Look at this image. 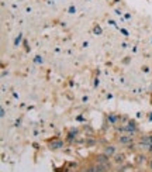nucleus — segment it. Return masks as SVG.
<instances>
[{
    "label": "nucleus",
    "mask_w": 152,
    "mask_h": 172,
    "mask_svg": "<svg viewBox=\"0 0 152 172\" xmlns=\"http://www.w3.org/2000/svg\"><path fill=\"white\" fill-rule=\"evenodd\" d=\"M96 164H99V165H104L109 171L113 169V168H111V162H110V157L106 155L104 152L97 154V155H96Z\"/></svg>",
    "instance_id": "obj_1"
},
{
    "label": "nucleus",
    "mask_w": 152,
    "mask_h": 172,
    "mask_svg": "<svg viewBox=\"0 0 152 172\" xmlns=\"http://www.w3.org/2000/svg\"><path fill=\"white\" fill-rule=\"evenodd\" d=\"M141 162H147V155H144V154L137 155V164H141Z\"/></svg>",
    "instance_id": "obj_7"
},
{
    "label": "nucleus",
    "mask_w": 152,
    "mask_h": 172,
    "mask_svg": "<svg viewBox=\"0 0 152 172\" xmlns=\"http://www.w3.org/2000/svg\"><path fill=\"white\" fill-rule=\"evenodd\" d=\"M4 107H1V117H4Z\"/></svg>",
    "instance_id": "obj_18"
},
{
    "label": "nucleus",
    "mask_w": 152,
    "mask_h": 172,
    "mask_svg": "<svg viewBox=\"0 0 152 172\" xmlns=\"http://www.w3.org/2000/svg\"><path fill=\"white\" fill-rule=\"evenodd\" d=\"M115 14H117V16H121V14H123V11H121V10H115Z\"/></svg>",
    "instance_id": "obj_17"
},
{
    "label": "nucleus",
    "mask_w": 152,
    "mask_h": 172,
    "mask_svg": "<svg viewBox=\"0 0 152 172\" xmlns=\"http://www.w3.org/2000/svg\"><path fill=\"white\" fill-rule=\"evenodd\" d=\"M148 167H149V169H152V159H149V161H148Z\"/></svg>",
    "instance_id": "obj_16"
},
{
    "label": "nucleus",
    "mask_w": 152,
    "mask_h": 172,
    "mask_svg": "<svg viewBox=\"0 0 152 172\" xmlns=\"http://www.w3.org/2000/svg\"><path fill=\"white\" fill-rule=\"evenodd\" d=\"M109 172H120V171H118V169H114V168H113V169H110Z\"/></svg>",
    "instance_id": "obj_19"
},
{
    "label": "nucleus",
    "mask_w": 152,
    "mask_h": 172,
    "mask_svg": "<svg viewBox=\"0 0 152 172\" xmlns=\"http://www.w3.org/2000/svg\"><path fill=\"white\" fill-rule=\"evenodd\" d=\"M34 62H37V64H41V62H42V58H40V55H37V58L34 59Z\"/></svg>",
    "instance_id": "obj_13"
},
{
    "label": "nucleus",
    "mask_w": 152,
    "mask_h": 172,
    "mask_svg": "<svg viewBox=\"0 0 152 172\" xmlns=\"http://www.w3.org/2000/svg\"><path fill=\"white\" fill-rule=\"evenodd\" d=\"M69 13H72V14L76 13V7H73V6H70V7H69Z\"/></svg>",
    "instance_id": "obj_14"
},
{
    "label": "nucleus",
    "mask_w": 152,
    "mask_h": 172,
    "mask_svg": "<svg viewBox=\"0 0 152 172\" xmlns=\"http://www.w3.org/2000/svg\"><path fill=\"white\" fill-rule=\"evenodd\" d=\"M113 162L115 164V165H124L125 164V154H123V152H117L113 157Z\"/></svg>",
    "instance_id": "obj_4"
},
{
    "label": "nucleus",
    "mask_w": 152,
    "mask_h": 172,
    "mask_svg": "<svg viewBox=\"0 0 152 172\" xmlns=\"http://www.w3.org/2000/svg\"><path fill=\"white\" fill-rule=\"evenodd\" d=\"M121 33H123V35H125V37H128V35H130L128 31H127V30H124V28H121Z\"/></svg>",
    "instance_id": "obj_15"
},
{
    "label": "nucleus",
    "mask_w": 152,
    "mask_h": 172,
    "mask_svg": "<svg viewBox=\"0 0 152 172\" xmlns=\"http://www.w3.org/2000/svg\"><path fill=\"white\" fill-rule=\"evenodd\" d=\"M103 152L111 158V157H114L115 154H117V147H115V145H106L104 149H103Z\"/></svg>",
    "instance_id": "obj_5"
},
{
    "label": "nucleus",
    "mask_w": 152,
    "mask_h": 172,
    "mask_svg": "<svg viewBox=\"0 0 152 172\" xmlns=\"http://www.w3.org/2000/svg\"><path fill=\"white\" fill-rule=\"evenodd\" d=\"M49 149H54V151H55V149H61L62 148V147H64V141H62V140H58V138H54L52 140V141H49Z\"/></svg>",
    "instance_id": "obj_3"
},
{
    "label": "nucleus",
    "mask_w": 152,
    "mask_h": 172,
    "mask_svg": "<svg viewBox=\"0 0 152 172\" xmlns=\"http://www.w3.org/2000/svg\"><path fill=\"white\" fill-rule=\"evenodd\" d=\"M117 141L120 143L121 145H130V144H133L134 141H135V137H134V134H124V135H120V137H117Z\"/></svg>",
    "instance_id": "obj_2"
},
{
    "label": "nucleus",
    "mask_w": 152,
    "mask_h": 172,
    "mask_svg": "<svg viewBox=\"0 0 152 172\" xmlns=\"http://www.w3.org/2000/svg\"><path fill=\"white\" fill-rule=\"evenodd\" d=\"M109 120H110V123L113 126H115V124L121 120V117L118 116V114H109Z\"/></svg>",
    "instance_id": "obj_6"
},
{
    "label": "nucleus",
    "mask_w": 152,
    "mask_h": 172,
    "mask_svg": "<svg viewBox=\"0 0 152 172\" xmlns=\"http://www.w3.org/2000/svg\"><path fill=\"white\" fill-rule=\"evenodd\" d=\"M76 134H78V130H72L68 134V141H73V138L76 137Z\"/></svg>",
    "instance_id": "obj_8"
},
{
    "label": "nucleus",
    "mask_w": 152,
    "mask_h": 172,
    "mask_svg": "<svg viewBox=\"0 0 152 172\" xmlns=\"http://www.w3.org/2000/svg\"><path fill=\"white\" fill-rule=\"evenodd\" d=\"M21 38H23V35H21V34H19V37L16 38V40H14V45H16V47H19L20 41H21Z\"/></svg>",
    "instance_id": "obj_11"
},
{
    "label": "nucleus",
    "mask_w": 152,
    "mask_h": 172,
    "mask_svg": "<svg viewBox=\"0 0 152 172\" xmlns=\"http://www.w3.org/2000/svg\"><path fill=\"white\" fill-rule=\"evenodd\" d=\"M80 172H86V169H83V171H80Z\"/></svg>",
    "instance_id": "obj_20"
},
{
    "label": "nucleus",
    "mask_w": 152,
    "mask_h": 172,
    "mask_svg": "<svg viewBox=\"0 0 152 172\" xmlns=\"http://www.w3.org/2000/svg\"><path fill=\"white\" fill-rule=\"evenodd\" d=\"M86 172H96V164H89L86 168Z\"/></svg>",
    "instance_id": "obj_9"
},
{
    "label": "nucleus",
    "mask_w": 152,
    "mask_h": 172,
    "mask_svg": "<svg viewBox=\"0 0 152 172\" xmlns=\"http://www.w3.org/2000/svg\"><path fill=\"white\" fill-rule=\"evenodd\" d=\"M93 33L96 34V35H100V34H101V33H103V31H101V28H100V27H99V26H96V27L93 28Z\"/></svg>",
    "instance_id": "obj_10"
},
{
    "label": "nucleus",
    "mask_w": 152,
    "mask_h": 172,
    "mask_svg": "<svg viewBox=\"0 0 152 172\" xmlns=\"http://www.w3.org/2000/svg\"><path fill=\"white\" fill-rule=\"evenodd\" d=\"M94 144H96L94 140H88V141H86V145H89V147H90V145H94Z\"/></svg>",
    "instance_id": "obj_12"
}]
</instances>
